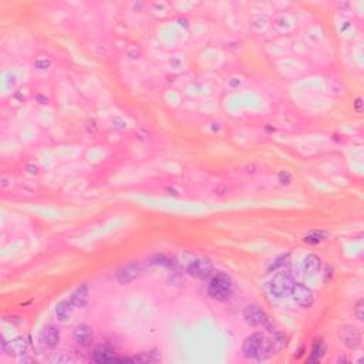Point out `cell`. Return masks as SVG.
Listing matches in <instances>:
<instances>
[{"mask_svg": "<svg viewBox=\"0 0 364 364\" xmlns=\"http://www.w3.org/2000/svg\"><path fill=\"white\" fill-rule=\"evenodd\" d=\"M232 293V279L223 272H218L212 276L208 285V294L215 300H228Z\"/></svg>", "mask_w": 364, "mask_h": 364, "instance_id": "cell-1", "label": "cell"}, {"mask_svg": "<svg viewBox=\"0 0 364 364\" xmlns=\"http://www.w3.org/2000/svg\"><path fill=\"white\" fill-rule=\"evenodd\" d=\"M293 285H294V282L287 273H276L270 280L269 290L275 297L282 299V297H286L290 294Z\"/></svg>", "mask_w": 364, "mask_h": 364, "instance_id": "cell-2", "label": "cell"}, {"mask_svg": "<svg viewBox=\"0 0 364 364\" xmlns=\"http://www.w3.org/2000/svg\"><path fill=\"white\" fill-rule=\"evenodd\" d=\"M290 296H292L294 303H297L300 308H305V309L310 308L313 305V301H315V293H313V290L310 287H308V286L303 285V283H294L292 290H290Z\"/></svg>", "mask_w": 364, "mask_h": 364, "instance_id": "cell-3", "label": "cell"}, {"mask_svg": "<svg viewBox=\"0 0 364 364\" xmlns=\"http://www.w3.org/2000/svg\"><path fill=\"white\" fill-rule=\"evenodd\" d=\"M212 270H214L212 262L205 258H199V259L192 261L187 268V272L195 279H206L212 275Z\"/></svg>", "mask_w": 364, "mask_h": 364, "instance_id": "cell-4", "label": "cell"}, {"mask_svg": "<svg viewBox=\"0 0 364 364\" xmlns=\"http://www.w3.org/2000/svg\"><path fill=\"white\" fill-rule=\"evenodd\" d=\"M339 337H340L341 343L346 347L351 348V350L360 347V344H361V334L358 332V329H356L354 326H343L339 330Z\"/></svg>", "mask_w": 364, "mask_h": 364, "instance_id": "cell-5", "label": "cell"}, {"mask_svg": "<svg viewBox=\"0 0 364 364\" xmlns=\"http://www.w3.org/2000/svg\"><path fill=\"white\" fill-rule=\"evenodd\" d=\"M141 272V265L138 262H131L124 266H121L117 272H115V279L118 280L121 285H127L130 282L135 280Z\"/></svg>", "mask_w": 364, "mask_h": 364, "instance_id": "cell-6", "label": "cell"}, {"mask_svg": "<svg viewBox=\"0 0 364 364\" xmlns=\"http://www.w3.org/2000/svg\"><path fill=\"white\" fill-rule=\"evenodd\" d=\"M244 319L248 325L251 326H259V325H265V322L268 320V316L265 315V312L256 306V305H251L248 306L245 310H244Z\"/></svg>", "mask_w": 364, "mask_h": 364, "instance_id": "cell-7", "label": "cell"}, {"mask_svg": "<svg viewBox=\"0 0 364 364\" xmlns=\"http://www.w3.org/2000/svg\"><path fill=\"white\" fill-rule=\"evenodd\" d=\"M263 334L262 333H254L251 334L245 341H244V346H242V353L246 358H255L258 350L261 347L262 341H263Z\"/></svg>", "mask_w": 364, "mask_h": 364, "instance_id": "cell-8", "label": "cell"}, {"mask_svg": "<svg viewBox=\"0 0 364 364\" xmlns=\"http://www.w3.org/2000/svg\"><path fill=\"white\" fill-rule=\"evenodd\" d=\"M2 346L9 356H23L27 351V341L23 337H16V339H12L9 341L3 340Z\"/></svg>", "mask_w": 364, "mask_h": 364, "instance_id": "cell-9", "label": "cell"}, {"mask_svg": "<svg viewBox=\"0 0 364 364\" xmlns=\"http://www.w3.org/2000/svg\"><path fill=\"white\" fill-rule=\"evenodd\" d=\"M279 348H280V346L277 344L275 339H273V340H270V339H263L261 347L258 350V353H256L255 358H256L258 361L268 360V358H270L273 354H276V351Z\"/></svg>", "mask_w": 364, "mask_h": 364, "instance_id": "cell-10", "label": "cell"}, {"mask_svg": "<svg viewBox=\"0 0 364 364\" xmlns=\"http://www.w3.org/2000/svg\"><path fill=\"white\" fill-rule=\"evenodd\" d=\"M73 337L81 347H90L91 341H93V330H91L90 326L80 325L76 327V330L73 333Z\"/></svg>", "mask_w": 364, "mask_h": 364, "instance_id": "cell-11", "label": "cell"}, {"mask_svg": "<svg viewBox=\"0 0 364 364\" xmlns=\"http://www.w3.org/2000/svg\"><path fill=\"white\" fill-rule=\"evenodd\" d=\"M69 299L72 300L74 308H83V306H86V303H87L88 300V286L87 285L79 286V287L70 294Z\"/></svg>", "mask_w": 364, "mask_h": 364, "instance_id": "cell-12", "label": "cell"}, {"mask_svg": "<svg viewBox=\"0 0 364 364\" xmlns=\"http://www.w3.org/2000/svg\"><path fill=\"white\" fill-rule=\"evenodd\" d=\"M93 357L97 363H110V361H115V356H114V351L111 350L108 346L101 344L98 347H95L93 351Z\"/></svg>", "mask_w": 364, "mask_h": 364, "instance_id": "cell-13", "label": "cell"}, {"mask_svg": "<svg viewBox=\"0 0 364 364\" xmlns=\"http://www.w3.org/2000/svg\"><path fill=\"white\" fill-rule=\"evenodd\" d=\"M73 309H74V306H73V303L70 299H63V300H60L57 305H55V309H54V313L55 316L58 320H67V319H70L73 313Z\"/></svg>", "mask_w": 364, "mask_h": 364, "instance_id": "cell-14", "label": "cell"}, {"mask_svg": "<svg viewBox=\"0 0 364 364\" xmlns=\"http://www.w3.org/2000/svg\"><path fill=\"white\" fill-rule=\"evenodd\" d=\"M320 266H322V261L315 254L308 255L305 258V261H303V272L306 275H315V273H317L320 270Z\"/></svg>", "mask_w": 364, "mask_h": 364, "instance_id": "cell-15", "label": "cell"}, {"mask_svg": "<svg viewBox=\"0 0 364 364\" xmlns=\"http://www.w3.org/2000/svg\"><path fill=\"white\" fill-rule=\"evenodd\" d=\"M326 353V344L325 341L322 339H317L313 346H312V350H310V356H309V363H317L322 360V357L325 356Z\"/></svg>", "mask_w": 364, "mask_h": 364, "instance_id": "cell-16", "label": "cell"}, {"mask_svg": "<svg viewBox=\"0 0 364 364\" xmlns=\"http://www.w3.org/2000/svg\"><path fill=\"white\" fill-rule=\"evenodd\" d=\"M58 341H60V332H58V329L54 327V326H48L47 329H46V332H44V344H46L48 348H54L57 347Z\"/></svg>", "mask_w": 364, "mask_h": 364, "instance_id": "cell-17", "label": "cell"}, {"mask_svg": "<svg viewBox=\"0 0 364 364\" xmlns=\"http://www.w3.org/2000/svg\"><path fill=\"white\" fill-rule=\"evenodd\" d=\"M327 236H329V233L325 232V230H312V232H309L306 236L303 237V240L308 245H317V244L323 242Z\"/></svg>", "mask_w": 364, "mask_h": 364, "instance_id": "cell-18", "label": "cell"}, {"mask_svg": "<svg viewBox=\"0 0 364 364\" xmlns=\"http://www.w3.org/2000/svg\"><path fill=\"white\" fill-rule=\"evenodd\" d=\"M354 316H356L357 320L363 322L364 320V301L360 299L357 301L356 306H354Z\"/></svg>", "mask_w": 364, "mask_h": 364, "instance_id": "cell-19", "label": "cell"}, {"mask_svg": "<svg viewBox=\"0 0 364 364\" xmlns=\"http://www.w3.org/2000/svg\"><path fill=\"white\" fill-rule=\"evenodd\" d=\"M50 66H51V62L48 58H37L34 62V67L37 70H47V69H50Z\"/></svg>", "mask_w": 364, "mask_h": 364, "instance_id": "cell-20", "label": "cell"}, {"mask_svg": "<svg viewBox=\"0 0 364 364\" xmlns=\"http://www.w3.org/2000/svg\"><path fill=\"white\" fill-rule=\"evenodd\" d=\"M289 259V255H286V256H280V258H277L276 261L272 263V266L269 268V270H276L279 269L280 266H283L286 265V261Z\"/></svg>", "mask_w": 364, "mask_h": 364, "instance_id": "cell-21", "label": "cell"}, {"mask_svg": "<svg viewBox=\"0 0 364 364\" xmlns=\"http://www.w3.org/2000/svg\"><path fill=\"white\" fill-rule=\"evenodd\" d=\"M292 175L289 174V172H286V171H282L280 174H279V181L282 182L283 185H289L290 182H292Z\"/></svg>", "mask_w": 364, "mask_h": 364, "instance_id": "cell-22", "label": "cell"}, {"mask_svg": "<svg viewBox=\"0 0 364 364\" xmlns=\"http://www.w3.org/2000/svg\"><path fill=\"white\" fill-rule=\"evenodd\" d=\"M151 354H152V353H147V354H144V356L137 357L135 360H137V361H157V360H158V357H151Z\"/></svg>", "mask_w": 364, "mask_h": 364, "instance_id": "cell-23", "label": "cell"}, {"mask_svg": "<svg viewBox=\"0 0 364 364\" xmlns=\"http://www.w3.org/2000/svg\"><path fill=\"white\" fill-rule=\"evenodd\" d=\"M27 169H29V172H30V174H34V175L39 174V171H40L39 166L37 165H29L27 166Z\"/></svg>", "mask_w": 364, "mask_h": 364, "instance_id": "cell-24", "label": "cell"}, {"mask_svg": "<svg viewBox=\"0 0 364 364\" xmlns=\"http://www.w3.org/2000/svg\"><path fill=\"white\" fill-rule=\"evenodd\" d=\"M54 361L55 363H63V361L67 363V361H72V358H70V357H57Z\"/></svg>", "mask_w": 364, "mask_h": 364, "instance_id": "cell-25", "label": "cell"}, {"mask_svg": "<svg viewBox=\"0 0 364 364\" xmlns=\"http://www.w3.org/2000/svg\"><path fill=\"white\" fill-rule=\"evenodd\" d=\"M354 105H356L357 112H361V98H357L356 103H354Z\"/></svg>", "mask_w": 364, "mask_h": 364, "instance_id": "cell-26", "label": "cell"}]
</instances>
